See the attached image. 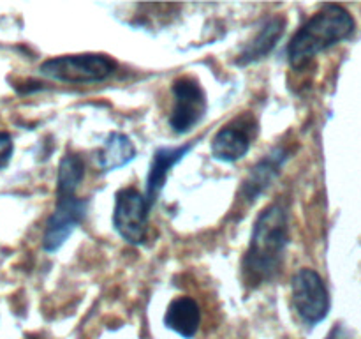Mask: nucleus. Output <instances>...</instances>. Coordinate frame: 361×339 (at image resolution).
<instances>
[{
    "label": "nucleus",
    "instance_id": "obj_1",
    "mask_svg": "<svg viewBox=\"0 0 361 339\" xmlns=\"http://www.w3.org/2000/svg\"><path fill=\"white\" fill-rule=\"evenodd\" d=\"M289 246V210L281 201L264 207L256 218L243 254L242 278L249 288H259L282 272Z\"/></svg>",
    "mask_w": 361,
    "mask_h": 339
},
{
    "label": "nucleus",
    "instance_id": "obj_2",
    "mask_svg": "<svg viewBox=\"0 0 361 339\" xmlns=\"http://www.w3.org/2000/svg\"><path fill=\"white\" fill-rule=\"evenodd\" d=\"M355 18L337 4H324L309 18L288 44V59L293 67H303L321 52L345 41L355 32Z\"/></svg>",
    "mask_w": 361,
    "mask_h": 339
},
{
    "label": "nucleus",
    "instance_id": "obj_3",
    "mask_svg": "<svg viewBox=\"0 0 361 339\" xmlns=\"http://www.w3.org/2000/svg\"><path fill=\"white\" fill-rule=\"evenodd\" d=\"M116 71V62L102 53H78L48 59L39 66V73L62 83H99Z\"/></svg>",
    "mask_w": 361,
    "mask_h": 339
},
{
    "label": "nucleus",
    "instance_id": "obj_4",
    "mask_svg": "<svg viewBox=\"0 0 361 339\" xmlns=\"http://www.w3.org/2000/svg\"><path fill=\"white\" fill-rule=\"evenodd\" d=\"M293 309L307 327H316L326 320L331 300L324 279L314 268L303 267L293 275L291 281Z\"/></svg>",
    "mask_w": 361,
    "mask_h": 339
},
{
    "label": "nucleus",
    "instance_id": "obj_5",
    "mask_svg": "<svg viewBox=\"0 0 361 339\" xmlns=\"http://www.w3.org/2000/svg\"><path fill=\"white\" fill-rule=\"evenodd\" d=\"M150 208L147 196L136 187H122L115 194L113 226L127 244L141 246L147 240Z\"/></svg>",
    "mask_w": 361,
    "mask_h": 339
},
{
    "label": "nucleus",
    "instance_id": "obj_6",
    "mask_svg": "<svg viewBox=\"0 0 361 339\" xmlns=\"http://www.w3.org/2000/svg\"><path fill=\"white\" fill-rule=\"evenodd\" d=\"M173 109L169 127L176 134H187L207 115V92L192 76H182L173 81Z\"/></svg>",
    "mask_w": 361,
    "mask_h": 339
},
{
    "label": "nucleus",
    "instance_id": "obj_7",
    "mask_svg": "<svg viewBox=\"0 0 361 339\" xmlns=\"http://www.w3.org/2000/svg\"><path fill=\"white\" fill-rule=\"evenodd\" d=\"M88 210V198L78 196H56L55 210L46 221L44 235H42V249L55 253L63 246L85 219Z\"/></svg>",
    "mask_w": 361,
    "mask_h": 339
},
{
    "label": "nucleus",
    "instance_id": "obj_8",
    "mask_svg": "<svg viewBox=\"0 0 361 339\" xmlns=\"http://www.w3.org/2000/svg\"><path fill=\"white\" fill-rule=\"evenodd\" d=\"M257 133V122L250 113L236 117L221 127L212 140V155L222 162H236L249 154Z\"/></svg>",
    "mask_w": 361,
    "mask_h": 339
},
{
    "label": "nucleus",
    "instance_id": "obj_9",
    "mask_svg": "<svg viewBox=\"0 0 361 339\" xmlns=\"http://www.w3.org/2000/svg\"><path fill=\"white\" fill-rule=\"evenodd\" d=\"M289 159V150L286 147H275L264 155L261 161H257L256 165L250 168V172L247 173V177L243 179L242 187H240L238 196L242 198L245 203H254L271 184L277 180V177L281 175L282 168L288 162Z\"/></svg>",
    "mask_w": 361,
    "mask_h": 339
},
{
    "label": "nucleus",
    "instance_id": "obj_10",
    "mask_svg": "<svg viewBox=\"0 0 361 339\" xmlns=\"http://www.w3.org/2000/svg\"><path fill=\"white\" fill-rule=\"evenodd\" d=\"M196 145L197 141H190V143L178 145V147H161L154 152V157H152L150 170H148L147 177V191H145V196H147V201L150 207H154L159 194L164 189L166 179H168L173 166L178 165Z\"/></svg>",
    "mask_w": 361,
    "mask_h": 339
},
{
    "label": "nucleus",
    "instance_id": "obj_11",
    "mask_svg": "<svg viewBox=\"0 0 361 339\" xmlns=\"http://www.w3.org/2000/svg\"><path fill=\"white\" fill-rule=\"evenodd\" d=\"M286 32V18L284 16H274L270 20H267L263 23V27L259 28V32L256 34V37L245 46V48L240 52L236 64L238 66H250V64H256L259 60L267 59L274 48L277 46V42L281 41L282 35Z\"/></svg>",
    "mask_w": 361,
    "mask_h": 339
},
{
    "label": "nucleus",
    "instance_id": "obj_12",
    "mask_svg": "<svg viewBox=\"0 0 361 339\" xmlns=\"http://www.w3.org/2000/svg\"><path fill=\"white\" fill-rule=\"evenodd\" d=\"M164 325L185 339H192L201 325V309L196 299L189 295L176 297L164 313Z\"/></svg>",
    "mask_w": 361,
    "mask_h": 339
},
{
    "label": "nucleus",
    "instance_id": "obj_13",
    "mask_svg": "<svg viewBox=\"0 0 361 339\" xmlns=\"http://www.w3.org/2000/svg\"><path fill=\"white\" fill-rule=\"evenodd\" d=\"M134 157H136V147L130 138L123 133H111L95 155V162L102 173H108L123 168L134 161Z\"/></svg>",
    "mask_w": 361,
    "mask_h": 339
},
{
    "label": "nucleus",
    "instance_id": "obj_14",
    "mask_svg": "<svg viewBox=\"0 0 361 339\" xmlns=\"http://www.w3.org/2000/svg\"><path fill=\"white\" fill-rule=\"evenodd\" d=\"M85 179V161L80 154H66L56 173V196H76Z\"/></svg>",
    "mask_w": 361,
    "mask_h": 339
},
{
    "label": "nucleus",
    "instance_id": "obj_15",
    "mask_svg": "<svg viewBox=\"0 0 361 339\" xmlns=\"http://www.w3.org/2000/svg\"><path fill=\"white\" fill-rule=\"evenodd\" d=\"M13 138H11L9 133H2L0 131V170L6 168L9 165L11 157H13Z\"/></svg>",
    "mask_w": 361,
    "mask_h": 339
}]
</instances>
